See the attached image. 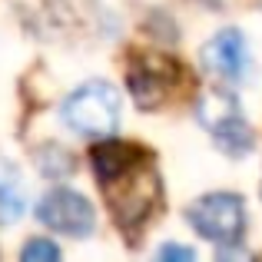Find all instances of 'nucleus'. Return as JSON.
Wrapping results in <instances>:
<instances>
[{
	"instance_id": "nucleus-9",
	"label": "nucleus",
	"mask_w": 262,
	"mask_h": 262,
	"mask_svg": "<svg viewBox=\"0 0 262 262\" xmlns=\"http://www.w3.org/2000/svg\"><path fill=\"white\" fill-rule=\"evenodd\" d=\"M20 259L24 262H57L60 259V246L53 243V239H47V236H37L20 249Z\"/></svg>"
},
{
	"instance_id": "nucleus-11",
	"label": "nucleus",
	"mask_w": 262,
	"mask_h": 262,
	"mask_svg": "<svg viewBox=\"0 0 262 262\" xmlns=\"http://www.w3.org/2000/svg\"><path fill=\"white\" fill-rule=\"evenodd\" d=\"M160 259L163 262H192V259H196V252H192L189 246H173V243H169V246H163V249H160Z\"/></svg>"
},
{
	"instance_id": "nucleus-6",
	"label": "nucleus",
	"mask_w": 262,
	"mask_h": 262,
	"mask_svg": "<svg viewBox=\"0 0 262 262\" xmlns=\"http://www.w3.org/2000/svg\"><path fill=\"white\" fill-rule=\"evenodd\" d=\"M203 67L219 80V83H243L249 77V50H246V37L232 27L219 30L209 43L203 47Z\"/></svg>"
},
{
	"instance_id": "nucleus-8",
	"label": "nucleus",
	"mask_w": 262,
	"mask_h": 262,
	"mask_svg": "<svg viewBox=\"0 0 262 262\" xmlns=\"http://www.w3.org/2000/svg\"><path fill=\"white\" fill-rule=\"evenodd\" d=\"M40 153H43V156H37V160H40V169H43L50 179H63V176L73 169V160H70V153H67V149H60V146H43Z\"/></svg>"
},
{
	"instance_id": "nucleus-7",
	"label": "nucleus",
	"mask_w": 262,
	"mask_h": 262,
	"mask_svg": "<svg viewBox=\"0 0 262 262\" xmlns=\"http://www.w3.org/2000/svg\"><path fill=\"white\" fill-rule=\"evenodd\" d=\"M179 83V67L166 57H143L129 70V93L136 96L143 110H153L173 93Z\"/></svg>"
},
{
	"instance_id": "nucleus-10",
	"label": "nucleus",
	"mask_w": 262,
	"mask_h": 262,
	"mask_svg": "<svg viewBox=\"0 0 262 262\" xmlns=\"http://www.w3.org/2000/svg\"><path fill=\"white\" fill-rule=\"evenodd\" d=\"M24 216V199L10 183H0V226H10Z\"/></svg>"
},
{
	"instance_id": "nucleus-3",
	"label": "nucleus",
	"mask_w": 262,
	"mask_h": 262,
	"mask_svg": "<svg viewBox=\"0 0 262 262\" xmlns=\"http://www.w3.org/2000/svg\"><path fill=\"white\" fill-rule=\"evenodd\" d=\"M186 223L206 243H216L223 249H229L246 232V203L236 192H206L196 203H189Z\"/></svg>"
},
{
	"instance_id": "nucleus-5",
	"label": "nucleus",
	"mask_w": 262,
	"mask_h": 262,
	"mask_svg": "<svg viewBox=\"0 0 262 262\" xmlns=\"http://www.w3.org/2000/svg\"><path fill=\"white\" fill-rule=\"evenodd\" d=\"M37 219L47 229L70 239H83L96 229V209L90 206V199L73 189H63V186L50 189L37 203Z\"/></svg>"
},
{
	"instance_id": "nucleus-4",
	"label": "nucleus",
	"mask_w": 262,
	"mask_h": 262,
	"mask_svg": "<svg viewBox=\"0 0 262 262\" xmlns=\"http://www.w3.org/2000/svg\"><path fill=\"white\" fill-rule=\"evenodd\" d=\"M196 116H199V123L209 129V136L216 140V146L223 149L226 156H232V160H239L243 153H249L252 143H256L249 123L243 120V113H239V106H236V96L226 93V90L206 93L203 100H199V106H196Z\"/></svg>"
},
{
	"instance_id": "nucleus-1",
	"label": "nucleus",
	"mask_w": 262,
	"mask_h": 262,
	"mask_svg": "<svg viewBox=\"0 0 262 262\" xmlns=\"http://www.w3.org/2000/svg\"><path fill=\"white\" fill-rule=\"evenodd\" d=\"M93 173L103 186L110 209L123 229H140L163 199V183L149 153L123 140L93 146Z\"/></svg>"
},
{
	"instance_id": "nucleus-2",
	"label": "nucleus",
	"mask_w": 262,
	"mask_h": 262,
	"mask_svg": "<svg viewBox=\"0 0 262 262\" xmlns=\"http://www.w3.org/2000/svg\"><path fill=\"white\" fill-rule=\"evenodd\" d=\"M60 120L77 136H110L120 126V90L106 80H90L77 86L60 106Z\"/></svg>"
}]
</instances>
